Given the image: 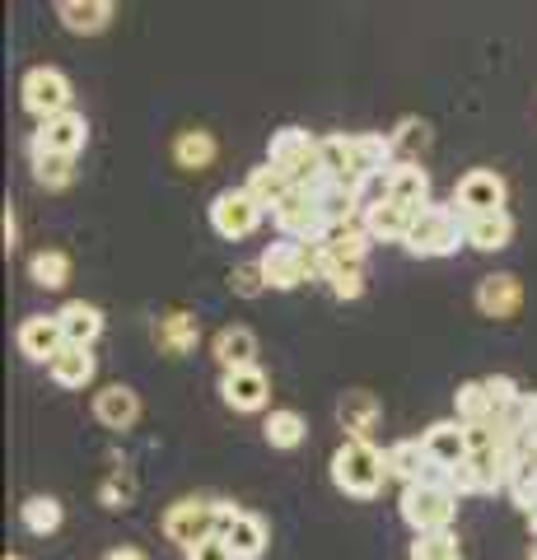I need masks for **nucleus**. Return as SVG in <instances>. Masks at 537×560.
Instances as JSON below:
<instances>
[{
	"label": "nucleus",
	"mask_w": 537,
	"mask_h": 560,
	"mask_svg": "<svg viewBox=\"0 0 537 560\" xmlns=\"http://www.w3.org/2000/svg\"><path fill=\"white\" fill-rule=\"evenodd\" d=\"M393 477L388 471V453H378L374 444H360V440H346L332 453V486L351 500H374L384 481Z\"/></svg>",
	"instance_id": "obj_1"
},
{
	"label": "nucleus",
	"mask_w": 537,
	"mask_h": 560,
	"mask_svg": "<svg viewBox=\"0 0 537 560\" xmlns=\"http://www.w3.org/2000/svg\"><path fill=\"white\" fill-rule=\"evenodd\" d=\"M267 164L281 173L290 187H314L323 178V140H314L304 127H281L271 131V145H267Z\"/></svg>",
	"instance_id": "obj_2"
},
{
	"label": "nucleus",
	"mask_w": 537,
	"mask_h": 560,
	"mask_svg": "<svg viewBox=\"0 0 537 560\" xmlns=\"http://www.w3.org/2000/svg\"><path fill=\"white\" fill-rule=\"evenodd\" d=\"M467 243V220L458 215L454 206H435L430 201L425 210H416V220H411V234L402 248L411 257H448V253H458Z\"/></svg>",
	"instance_id": "obj_3"
},
{
	"label": "nucleus",
	"mask_w": 537,
	"mask_h": 560,
	"mask_svg": "<svg viewBox=\"0 0 537 560\" xmlns=\"http://www.w3.org/2000/svg\"><path fill=\"white\" fill-rule=\"evenodd\" d=\"M397 510H402L407 528L416 537H421V533H448V528H454V518H458V490L411 481V486H402Z\"/></svg>",
	"instance_id": "obj_4"
},
{
	"label": "nucleus",
	"mask_w": 537,
	"mask_h": 560,
	"mask_svg": "<svg viewBox=\"0 0 537 560\" xmlns=\"http://www.w3.org/2000/svg\"><path fill=\"white\" fill-rule=\"evenodd\" d=\"M514 463L518 453L510 448H481V453H467V458L454 467V490L458 495H487V490H505L514 477Z\"/></svg>",
	"instance_id": "obj_5"
},
{
	"label": "nucleus",
	"mask_w": 537,
	"mask_h": 560,
	"mask_svg": "<svg viewBox=\"0 0 537 560\" xmlns=\"http://www.w3.org/2000/svg\"><path fill=\"white\" fill-rule=\"evenodd\" d=\"M215 518H220V500H178L164 510V537L178 541L183 551L201 547L206 537H215Z\"/></svg>",
	"instance_id": "obj_6"
},
{
	"label": "nucleus",
	"mask_w": 537,
	"mask_h": 560,
	"mask_svg": "<svg viewBox=\"0 0 537 560\" xmlns=\"http://www.w3.org/2000/svg\"><path fill=\"white\" fill-rule=\"evenodd\" d=\"M20 94H24V108L38 117V127L61 113H71V80H66L57 66H33L20 84Z\"/></svg>",
	"instance_id": "obj_7"
},
{
	"label": "nucleus",
	"mask_w": 537,
	"mask_h": 560,
	"mask_svg": "<svg viewBox=\"0 0 537 560\" xmlns=\"http://www.w3.org/2000/svg\"><path fill=\"white\" fill-rule=\"evenodd\" d=\"M505 197H510V187L500 173L491 168H472V173H463L458 187H454V210L463 220H477V215H500L505 210Z\"/></svg>",
	"instance_id": "obj_8"
},
{
	"label": "nucleus",
	"mask_w": 537,
	"mask_h": 560,
	"mask_svg": "<svg viewBox=\"0 0 537 560\" xmlns=\"http://www.w3.org/2000/svg\"><path fill=\"white\" fill-rule=\"evenodd\" d=\"M262 215H267V210L257 206L244 187H224V191H215V201H211V230L220 238H230V243L257 234Z\"/></svg>",
	"instance_id": "obj_9"
},
{
	"label": "nucleus",
	"mask_w": 537,
	"mask_h": 560,
	"mask_svg": "<svg viewBox=\"0 0 537 560\" xmlns=\"http://www.w3.org/2000/svg\"><path fill=\"white\" fill-rule=\"evenodd\" d=\"M257 267L267 276V290H300L304 280H314V261H308V248L294 238H276L271 248L257 257Z\"/></svg>",
	"instance_id": "obj_10"
},
{
	"label": "nucleus",
	"mask_w": 537,
	"mask_h": 560,
	"mask_svg": "<svg viewBox=\"0 0 537 560\" xmlns=\"http://www.w3.org/2000/svg\"><path fill=\"white\" fill-rule=\"evenodd\" d=\"M271 220H276V230H281V238H294V243H304V248H314V243H323V234H327V220H323L318 201L300 187L271 210Z\"/></svg>",
	"instance_id": "obj_11"
},
{
	"label": "nucleus",
	"mask_w": 537,
	"mask_h": 560,
	"mask_svg": "<svg viewBox=\"0 0 537 560\" xmlns=\"http://www.w3.org/2000/svg\"><path fill=\"white\" fill-rule=\"evenodd\" d=\"M84 140H90V121H84V113L71 108V113L43 121V127L33 131V140H28V150L33 154H61V160H75V154L84 150Z\"/></svg>",
	"instance_id": "obj_12"
},
{
	"label": "nucleus",
	"mask_w": 537,
	"mask_h": 560,
	"mask_svg": "<svg viewBox=\"0 0 537 560\" xmlns=\"http://www.w3.org/2000/svg\"><path fill=\"white\" fill-rule=\"evenodd\" d=\"M220 397H224V407H234V411H262L271 397V378L262 364L230 370V374H220Z\"/></svg>",
	"instance_id": "obj_13"
},
{
	"label": "nucleus",
	"mask_w": 537,
	"mask_h": 560,
	"mask_svg": "<svg viewBox=\"0 0 537 560\" xmlns=\"http://www.w3.org/2000/svg\"><path fill=\"white\" fill-rule=\"evenodd\" d=\"M20 350L28 360L38 364H51L66 350V331H61V318L57 313H28L20 323Z\"/></svg>",
	"instance_id": "obj_14"
},
{
	"label": "nucleus",
	"mask_w": 537,
	"mask_h": 560,
	"mask_svg": "<svg viewBox=\"0 0 537 560\" xmlns=\"http://www.w3.org/2000/svg\"><path fill=\"white\" fill-rule=\"evenodd\" d=\"M411 220H416V210L388 201L384 191H378V197L365 206V215H360V224L370 230V238H374V243H407Z\"/></svg>",
	"instance_id": "obj_15"
},
{
	"label": "nucleus",
	"mask_w": 537,
	"mask_h": 560,
	"mask_svg": "<svg viewBox=\"0 0 537 560\" xmlns=\"http://www.w3.org/2000/svg\"><path fill=\"white\" fill-rule=\"evenodd\" d=\"M518 304H524V285H518V276L510 271H495L487 276L477 285V308H481V318H495V323H510Z\"/></svg>",
	"instance_id": "obj_16"
},
{
	"label": "nucleus",
	"mask_w": 537,
	"mask_h": 560,
	"mask_svg": "<svg viewBox=\"0 0 537 560\" xmlns=\"http://www.w3.org/2000/svg\"><path fill=\"white\" fill-rule=\"evenodd\" d=\"M378 416H384V407H378V397L365 393V388L341 393V401H337V425L346 430V440L370 444V434H374V425H378Z\"/></svg>",
	"instance_id": "obj_17"
},
{
	"label": "nucleus",
	"mask_w": 537,
	"mask_h": 560,
	"mask_svg": "<svg viewBox=\"0 0 537 560\" xmlns=\"http://www.w3.org/2000/svg\"><path fill=\"white\" fill-rule=\"evenodd\" d=\"M215 360H220V374H230V370H253L257 364V331L244 327V323H230V327H220L215 331Z\"/></svg>",
	"instance_id": "obj_18"
},
{
	"label": "nucleus",
	"mask_w": 537,
	"mask_h": 560,
	"mask_svg": "<svg viewBox=\"0 0 537 560\" xmlns=\"http://www.w3.org/2000/svg\"><path fill=\"white\" fill-rule=\"evenodd\" d=\"M421 444H425V458L448 467V471H454L467 458V430H463V420H435V425L421 434Z\"/></svg>",
	"instance_id": "obj_19"
},
{
	"label": "nucleus",
	"mask_w": 537,
	"mask_h": 560,
	"mask_svg": "<svg viewBox=\"0 0 537 560\" xmlns=\"http://www.w3.org/2000/svg\"><path fill=\"white\" fill-rule=\"evenodd\" d=\"M384 197L397 201V206H407V210H425L430 206V173L421 164H397L388 178H384Z\"/></svg>",
	"instance_id": "obj_20"
},
{
	"label": "nucleus",
	"mask_w": 537,
	"mask_h": 560,
	"mask_svg": "<svg viewBox=\"0 0 537 560\" xmlns=\"http://www.w3.org/2000/svg\"><path fill=\"white\" fill-rule=\"evenodd\" d=\"M94 416H98V425H108V430H131L136 416H141V397H136V388H127V383H113V388L94 393Z\"/></svg>",
	"instance_id": "obj_21"
},
{
	"label": "nucleus",
	"mask_w": 537,
	"mask_h": 560,
	"mask_svg": "<svg viewBox=\"0 0 537 560\" xmlns=\"http://www.w3.org/2000/svg\"><path fill=\"white\" fill-rule=\"evenodd\" d=\"M370 230L365 224H332V230L323 234V243H314V248H323L327 257L332 261H341V267H360V261H365V253H370Z\"/></svg>",
	"instance_id": "obj_22"
},
{
	"label": "nucleus",
	"mask_w": 537,
	"mask_h": 560,
	"mask_svg": "<svg viewBox=\"0 0 537 560\" xmlns=\"http://www.w3.org/2000/svg\"><path fill=\"white\" fill-rule=\"evenodd\" d=\"M47 374H51V383H57V388L80 393V388H90V383H94L98 360H94V350H84V346H66L61 355L47 364Z\"/></svg>",
	"instance_id": "obj_23"
},
{
	"label": "nucleus",
	"mask_w": 537,
	"mask_h": 560,
	"mask_svg": "<svg viewBox=\"0 0 537 560\" xmlns=\"http://www.w3.org/2000/svg\"><path fill=\"white\" fill-rule=\"evenodd\" d=\"M224 541H230V551H234V560H262V551H267V541H271V528H267V518L262 514H238L234 523H230V533H224Z\"/></svg>",
	"instance_id": "obj_24"
},
{
	"label": "nucleus",
	"mask_w": 537,
	"mask_h": 560,
	"mask_svg": "<svg viewBox=\"0 0 537 560\" xmlns=\"http://www.w3.org/2000/svg\"><path fill=\"white\" fill-rule=\"evenodd\" d=\"M57 318H61V331H66V346H84V350H90L103 337V313L94 304H84V300L61 304Z\"/></svg>",
	"instance_id": "obj_25"
},
{
	"label": "nucleus",
	"mask_w": 537,
	"mask_h": 560,
	"mask_svg": "<svg viewBox=\"0 0 537 560\" xmlns=\"http://www.w3.org/2000/svg\"><path fill=\"white\" fill-rule=\"evenodd\" d=\"M57 20L71 33H103L113 20V0H61Z\"/></svg>",
	"instance_id": "obj_26"
},
{
	"label": "nucleus",
	"mask_w": 537,
	"mask_h": 560,
	"mask_svg": "<svg viewBox=\"0 0 537 560\" xmlns=\"http://www.w3.org/2000/svg\"><path fill=\"white\" fill-rule=\"evenodd\" d=\"M197 337H201V323L192 318V313H168V318L154 323V341H160V350L173 360L187 355V350L197 346Z\"/></svg>",
	"instance_id": "obj_27"
},
{
	"label": "nucleus",
	"mask_w": 537,
	"mask_h": 560,
	"mask_svg": "<svg viewBox=\"0 0 537 560\" xmlns=\"http://www.w3.org/2000/svg\"><path fill=\"white\" fill-rule=\"evenodd\" d=\"M510 238H514L510 210H500V215H477V220H467V248H477V253H500V248H510Z\"/></svg>",
	"instance_id": "obj_28"
},
{
	"label": "nucleus",
	"mask_w": 537,
	"mask_h": 560,
	"mask_svg": "<svg viewBox=\"0 0 537 560\" xmlns=\"http://www.w3.org/2000/svg\"><path fill=\"white\" fill-rule=\"evenodd\" d=\"M454 407H458V420H463V425H487V420H500V416H495V401H491V393H487V378L458 383Z\"/></svg>",
	"instance_id": "obj_29"
},
{
	"label": "nucleus",
	"mask_w": 537,
	"mask_h": 560,
	"mask_svg": "<svg viewBox=\"0 0 537 560\" xmlns=\"http://www.w3.org/2000/svg\"><path fill=\"white\" fill-rule=\"evenodd\" d=\"M244 191H248V197L257 201V206H262V210H276V206H281L285 197H290V183L281 178V173H276L271 164H257V168H248V183H244Z\"/></svg>",
	"instance_id": "obj_30"
},
{
	"label": "nucleus",
	"mask_w": 537,
	"mask_h": 560,
	"mask_svg": "<svg viewBox=\"0 0 537 560\" xmlns=\"http://www.w3.org/2000/svg\"><path fill=\"white\" fill-rule=\"evenodd\" d=\"M262 434H267V444H271V448H300V444H304V434H308V425H304V416H300V411L281 407V411H271V416L262 420Z\"/></svg>",
	"instance_id": "obj_31"
},
{
	"label": "nucleus",
	"mask_w": 537,
	"mask_h": 560,
	"mask_svg": "<svg viewBox=\"0 0 537 560\" xmlns=\"http://www.w3.org/2000/svg\"><path fill=\"white\" fill-rule=\"evenodd\" d=\"M28 276H33V285H43V290H61L66 280H71V257L61 248H43V253H33Z\"/></svg>",
	"instance_id": "obj_32"
},
{
	"label": "nucleus",
	"mask_w": 537,
	"mask_h": 560,
	"mask_svg": "<svg viewBox=\"0 0 537 560\" xmlns=\"http://www.w3.org/2000/svg\"><path fill=\"white\" fill-rule=\"evenodd\" d=\"M425 444L421 440H397L393 448H388V471L402 486H411V481H421V471H425Z\"/></svg>",
	"instance_id": "obj_33"
},
{
	"label": "nucleus",
	"mask_w": 537,
	"mask_h": 560,
	"mask_svg": "<svg viewBox=\"0 0 537 560\" xmlns=\"http://www.w3.org/2000/svg\"><path fill=\"white\" fill-rule=\"evenodd\" d=\"M173 160H178L183 168H206L215 160V136L211 131H183L178 140H173Z\"/></svg>",
	"instance_id": "obj_34"
},
{
	"label": "nucleus",
	"mask_w": 537,
	"mask_h": 560,
	"mask_svg": "<svg viewBox=\"0 0 537 560\" xmlns=\"http://www.w3.org/2000/svg\"><path fill=\"white\" fill-rule=\"evenodd\" d=\"M20 518H24V528L28 533H38V537H51L61 528V504L51 500V495H33L20 504Z\"/></svg>",
	"instance_id": "obj_35"
},
{
	"label": "nucleus",
	"mask_w": 537,
	"mask_h": 560,
	"mask_svg": "<svg viewBox=\"0 0 537 560\" xmlns=\"http://www.w3.org/2000/svg\"><path fill=\"white\" fill-rule=\"evenodd\" d=\"M411 560H463V541L458 533L448 528V533H421L411 541Z\"/></svg>",
	"instance_id": "obj_36"
},
{
	"label": "nucleus",
	"mask_w": 537,
	"mask_h": 560,
	"mask_svg": "<svg viewBox=\"0 0 537 560\" xmlns=\"http://www.w3.org/2000/svg\"><path fill=\"white\" fill-rule=\"evenodd\" d=\"M28 160H33V178H38L47 191L71 187V178H75V160H61V154H33V150H28Z\"/></svg>",
	"instance_id": "obj_37"
},
{
	"label": "nucleus",
	"mask_w": 537,
	"mask_h": 560,
	"mask_svg": "<svg viewBox=\"0 0 537 560\" xmlns=\"http://www.w3.org/2000/svg\"><path fill=\"white\" fill-rule=\"evenodd\" d=\"M393 145H397V154H402L407 164H421V150L430 145V127L425 121H416V117H402L397 121V131H393Z\"/></svg>",
	"instance_id": "obj_38"
},
{
	"label": "nucleus",
	"mask_w": 537,
	"mask_h": 560,
	"mask_svg": "<svg viewBox=\"0 0 537 560\" xmlns=\"http://www.w3.org/2000/svg\"><path fill=\"white\" fill-rule=\"evenodd\" d=\"M230 290L238 294V300H257V294L267 290L262 267H257V261H248V267H234V271H230Z\"/></svg>",
	"instance_id": "obj_39"
},
{
	"label": "nucleus",
	"mask_w": 537,
	"mask_h": 560,
	"mask_svg": "<svg viewBox=\"0 0 537 560\" xmlns=\"http://www.w3.org/2000/svg\"><path fill=\"white\" fill-rule=\"evenodd\" d=\"M487 393H491V401H495V416H510L514 401L524 397V388H518L510 374H491V378H487Z\"/></svg>",
	"instance_id": "obj_40"
},
{
	"label": "nucleus",
	"mask_w": 537,
	"mask_h": 560,
	"mask_svg": "<svg viewBox=\"0 0 537 560\" xmlns=\"http://www.w3.org/2000/svg\"><path fill=\"white\" fill-rule=\"evenodd\" d=\"M131 495H136V486H131V477H127V471H113V477L103 481V490H98V500L108 504V510H127V504H131Z\"/></svg>",
	"instance_id": "obj_41"
},
{
	"label": "nucleus",
	"mask_w": 537,
	"mask_h": 560,
	"mask_svg": "<svg viewBox=\"0 0 537 560\" xmlns=\"http://www.w3.org/2000/svg\"><path fill=\"white\" fill-rule=\"evenodd\" d=\"M187 560H234V551H230V541L224 537H206L201 547L187 551Z\"/></svg>",
	"instance_id": "obj_42"
},
{
	"label": "nucleus",
	"mask_w": 537,
	"mask_h": 560,
	"mask_svg": "<svg viewBox=\"0 0 537 560\" xmlns=\"http://www.w3.org/2000/svg\"><path fill=\"white\" fill-rule=\"evenodd\" d=\"M14 243H20V224H14V215L5 210V253H14Z\"/></svg>",
	"instance_id": "obj_43"
},
{
	"label": "nucleus",
	"mask_w": 537,
	"mask_h": 560,
	"mask_svg": "<svg viewBox=\"0 0 537 560\" xmlns=\"http://www.w3.org/2000/svg\"><path fill=\"white\" fill-rule=\"evenodd\" d=\"M103 560H145V551H136V547H117V551H108Z\"/></svg>",
	"instance_id": "obj_44"
},
{
	"label": "nucleus",
	"mask_w": 537,
	"mask_h": 560,
	"mask_svg": "<svg viewBox=\"0 0 537 560\" xmlns=\"http://www.w3.org/2000/svg\"><path fill=\"white\" fill-rule=\"evenodd\" d=\"M5 560H20V556H5Z\"/></svg>",
	"instance_id": "obj_45"
}]
</instances>
